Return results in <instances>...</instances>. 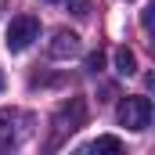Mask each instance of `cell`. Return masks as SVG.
Returning a JSON list of instances; mask_svg holds the SVG:
<instances>
[{
  "label": "cell",
  "instance_id": "obj_1",
  "mask_svg": "<svg viewBox=\"0 0 155 155\" xmlns=\"http://www.w3.org/2000/svg\"><path fill=\"white\" fill-rule=\"evenodd\" d=\"M83 123H87V101H83V97H69V101L54 112V137H51V148H58L61 137H65V134H76Z\"/></svg>",
  "mask_w": 155,
  "mask_h": 155
},
{
  "label": "cell",
  "instance_id": "obj_2",
  "mask_svg": "<svg viewBox=\"0 0 155 155\" xmlns=\"http://www.w3.org/2000/svg\"><path fill=\"white\" fill-rule=\"evenodd\" d=\"M33 134V116L22 108H0V144L15 148Z\"/></svg>",
  "mask_w": 155,
  "mask_h": 155
},
{
  "label": "cell",
  "instance_id": "obj_3",
  "mask_svg": "<svg viewBox=\"0 0 155 155\" xmlns=\"http://www.w3.org/2000/svg\"><path fill=\"white\" fill-rule=\"evenodd\" d=\"M116 119H119V126H126V130H148L152 126V101L144 94L123 97L119 108H116Z\"/></svg>",
  "mask_w": 155,
  "mask_h": 155
},
{
  "label": "cell",
  "instance_id": "obj_4",
  "mask_svg": "<svg viewBox=\"0 0 155 155\" xmlns=\"http://www.w3.org/2000/svg\"><path fill=\"white\" fill-rule=\"evenodd\" d=\"M36 36H40V22L33 18V15H18V18H11V25H7V40H4V43H7V51L18 54V51H25Z\"/></svg>",
  "mask_w": 155,
  "mask_h": 155
},
{
  "label": "cell",
  "instance_id": "obj_5",
  "mask_svg": "<svg viewBox=\"0 0 155 155\" xmlns=\"http://www.w3.org/2000/svg\"><path fill=\"white\" fill-rule=\"evenodd\" d=\"M47 51H51V58H76L79 54V36L69 33V29H58Z\"/></svg>",
  "mask_w": 155,
  "mask_h": 155
},
{
  "label": "cell",
  "instance_id": "obj_6",
  "mask_svg": "<svg viewBox=\"0 0 155 155\" xmlns=\"http://www.w3.org/2000/svg\"><path fill=\"white\" fill-rule=\"evenodd\" d=\"M116 72L119 76H134V72H137V54H134L130 47H119L116 51Z\"/></svg>",
  "mask_w": 155,
  "mask_h": 155
},
{
  "label": "cell",
  "instance_id": "obj_7",
  "mask_svg": "<svg viewBox=\"0 0 155 155\" xmlns=\"http://www.w3.org/2000/svg\"><path fill=\"white\" fill-rule=\"evenodd\" d=\"M87 152H94V155H101V152H112V155H119V152H123V141H119V137H108V134H105V137L90 141V144H87Z\"/></svg>",
  "mask_w": 155,
  "mask_h": 155
},
{
  "label": "cell",
  "instance_id": "obj_8",
  "mask_svg": "<svg viewBox=\"0 0 155 155\" xmlns=\"http://www.w3.org/2000/svg\"><path fill=\"white\" fill-rule=\"evenodd\" d=\"M101 65H105V54H101V51L87 54V69H90V72H101Z\"/></svg>",
  "mask_w": 155,
  "mask_h": 155
},
{
  "label": "cell",
  "instance_id": "obj_9",
  "mask_svg": "<svg viewBox=\"0 0 155 155\" xmlns=\"http://www.w3.org/2000/svg\"><path fill=\"white\" fill-rule=\"evenodd\" d=\"M72 15H87V0H72Z\"/></svg>",
  "mask_w": 155,
  "mask_h": 155
}]
</instances>
